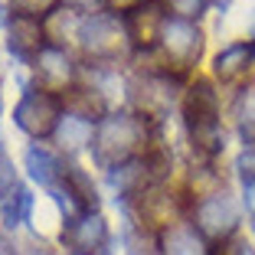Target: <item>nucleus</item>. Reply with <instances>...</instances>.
I'll return each instance as SVG.
<instances>
[{"mask_svg":"<svg viewBox=\"0 0 255 255\" xmlns=\"http://www.w3.org/2000/svg\"><path fill=\"white\" fill-rule=\"evenodd\" d=\"M147 144V121L134 112H108L95 125L92 157L102 170H118L131 160L144 157Z\"/></svg>","mask_w":255,"mask_h":255,"instance_id":"f257e3e1","label":"nucleus"},{"mask_svg":"<svg viewBox=\"0 0 255 255\" xmlns=\"http://www.w3.org/2000/svg\"><path fill=\"white\" fill-rule=\"evenodd\" d=\"M183 125H187L190 144L203 157H216L226 147L223 121H219V92L213 79H193L183 95Z\"/></svg>","mask_w":255,"mask_h":255,"instance_id":"f03ea898","label":"nucleus"},{"mask_svg":"<svg viewBox=\"0 0 255 255\" xmlns=\"http://www.w3.org/2000/svg\"><path fill=\"white\" fill-rule=\"evenodd\" d=\"M79 46L85 49L92 62L98 66H115L118 59H125L128 49H134L131 39H128L125 20L108 10H95V13H85L82 30H79Z\"/></svg>","mask_w":255,"mask_h":255,"instance_id":"7ed1b4c3","label":"nucleus"},{"mask_svg":"<svg viewBox=\"0 0 255 255\" xmlns=\"http://www.w3.org/2000/svg\"><path fill=\"white\" fill-rule=\"evenodd\" d=\"M203 46H206V36L193 20H180V16H167L164 20L157 49L164 56L167 75L183 79L187 72H193V66L203 56Z\"/></svg>","mask_w":255,"mask_h":255,"instance_id":"20e7f679","label":"nucleus"},{"mask_svg":"<svg viewBox=\"0 0 255 255\" xmlns=\"http://www.w3.org/2000/svg\"><path fill=\"white\" fill-rule=\"evenodd\" d=\"M62 98L56 95V92H46L39 89V85H33V89L23 92V98L16 102L13 108V125L20 128L23 134H30L33 141H43V137H53L56 128H59L62 121Z\"/></svg>","mask_w":255,"mask_h":255,"instance_id":"39448f33","label":"nucleus"},{"mask_svg":"<svg viewBox=\"0 0 255 255\" xmlns=\"http://www.w3.org/2000/svg\"><path fill=\"white\" fill-rule=\"evenodd\" d=\"M193 226L200 229L203 239L213 242H229L239 229V203L226 187L200 196L193 203Z\"/></svg>","mask_w":255,"mask_h":255,"instance_id":"423d86ee","label":"nucleus"},{"mask_svg":"<svg viewBox=\"0 0 255 255\" xmlns=\"http://www.w3.org/2000/svg\"><path fill=\"white\" fill-rule=\"evenodd\" d=\"M62 242L69 246L72 255H105L108 242H112V229H108V219L102 213H85L82 219L66 226Z\"/></svg>","mask_w":255,"mask_h":255,"instance_id":"0eeeda50","label":"nucleus"},{"mask_svg":"<svg viewBox=\"0 0 255 255\" xmlns=\"http://www.w3.org/2000/svg\"><path fill=\"white\" fill-rule=\"evenodd\" d=\"M167 16H170V13H164V7H160L157 0L141 3V7L121 13L131 46H134V49H144V53H150V49L160 43V30H164V20H167Z\"/></svg>","mask_w":255,"mask_h":255,"instance_id":"6e6552de","label":"nucleus"},{"mask_svg":"<svg viewBox=\"0 0 255 255\" xmlns=\"http://www.w3.org/2000/svg\"><path fill=\"white\" fill-rule=\"evenodd\" d=\"M33 72H36V85L46 92H66V85L75 79V62L66 49L59 46H46L43 53L33 62Z\"/></svg>","mask_w":255,"mask_h":255,"instance_id":"1a4fd4ad","label":"nucleus"},{"mask_svg":"<svg viewBox=\"0 0 255 255\" xmlns=\"http://www.w3.org/2000/svg\"><path fill=\"white\" fill-rule=\"evenodd\" d=\"M7 49L20 62H36V56L46 49V33L43 20H30V16H13L7 23Z\"/></svg>","mask_w":255,"mask_h":255,"instance_id":"9d476101","label":"nucleus"},{"mask_svg":"<svg viewBox=\"0 0 255 255\" xmlns=\"http://www.w3.org/2000/svg\"><path fill=\"white\" fill-rule=\"evenodd\" d=\"M85 10L59 3L43 16V33H46V46H59L66 49L69 43H79V30H82Z\"/></svg>","mask_w":255,"mask_h":255,"instance_id":"9b49d317","label":"nucleus"},{"mask_svg":"<svg viewBox=\"0 0 255 255\" xmlns=\"http://www.w3.org/2000/svg\"><path fill=\"white\" fill-rule=\"evenodd\" d=\"M160 255H210L206 239L193 223H167L157 236Z\"/></svg>","mask_w":255,"mask_h":255,"instance_id":"f8f14e48","label":"nucleus"},{"mask_svg":"<svg viewBox=\"0 0 255 255\" xmlns=\"http://www.w3.org/2000/svg\"><path fill=\"white\" fill-rule=\"evenodd\" d=\"M252 62H255V43H249V39L246 43H229L213 59V75L223 82H239L242 75H249Z\"/></svg>","mask_w":255,"mask_h":255,"instance_id":"ddd939ff","label":"nucleus"},{"mask_svg":"<svg viewBox=\"0 0 255 255\" xmlns=\"http://www.w3.org/2000/svg\"><path fill=\"white\" fill-rule=\"evenodd\" d=\"M23 167L30 173V180L39 183V187H46V190H53L56 183L62 180V173H66V164H62L49 147H43V144H30V147H26Z\"/></svg>","mask_w":255,"mask_h":255,"instance_id":"4468645a","label":"nucleus"},{"mask_svg":"<svg viewBox=\"0 0 255 255\" xmlns=\"http://www.w3.org/2000/svg\"><path fill=\"white\" fill-rule=\"evenodd\" d=\"M56 144H59L66 154H75V150H85L92 147V141H95V121L82 118V115H72L66 112L59 121V128H56Z\"/></svg>","mask_w":255,"mask_h":255,"instance_id":"2eb2a0df","label":"nucleus"},{"mask_svg":"<svg viewBox=\"0 0 255 255\" xmlns=\"http://www.w3.org/2000/svg\"><path fill=\"white\" fill-rule=\"evenodd\" d=\"M33 206H36V196L30 193V187L16 183L7 196H0V223L7 226V229H16V226L30 223Z\"/></svg>","mask_w":255,"mask_h":255,"instance_id":"dca6fc26","label":"nucleus"},{"mask_svg":"<svg viewBox=\"0 0 255 255\" xmlns=\"http://www.w3.org/2000/svg\"><path fill=\"white\" fill-rule=\"evenodd\" d=\"M236 128L246 147H255V82H249L236 98Z\"/></svg>","mask_w":255,"mask_h":255,"instance_id":"f3484780","label":"nucleus"},{"mask_svg":"<svg viewBox=\"0 0 255 255\" xmlns=\"http://www.w3.org/2000/svg\"><path fill=\"white\" fill-rule=\"evenodd\" d=\"M62 0H10L13 16H30V20H43L53 7H59Z\"/></svg>","mask_w":255,"mask_h":255,"instance_id":"a211bd4d","label":"nucleus"},{"mask_svg":"<svg viewBox=\"0 0 255 255\" xmlns=\"http://www.w3.org/2000/svg\"><path fill=\"white\" fill-rule=\"evenodd\" d=\"M213 0H167V10L170 16H180V20H200L206 10H210Z\"/></svg>","mask_w":255,"mask_h":255,"instance_id":"6ab92c4d","label":"nucleus"},{"mask_svg":"<svg viewBox=\"0 0 255 255\" xmlns=\"http://www.w3.org/2000/svg\"><path fill=\"white\" fill-rule=\"evenodd\" d=\"M125 255H160V249L147 239V236H131L128 239V252Z\"/></svg>","mask_w":255,"mask_h":255,"instance_id":"aec40b11","label":"nucleus"},{"mask_svg":"<svg viewBox=\"0 0 255 255\" xmlns=\"http://www.w3.org/2000/svg\"><path fill=\"white\" fill-rule=\"evenodd\" d=\"M236 170H239L242 183L255 180V147H246V150H242V157L236 160Z\"/></svg>","mask_w":255,"mask_h":255,"instance_id":"412c9836","label":"nucleus"},{"mask_svg":"<svg viewBox=\"0 0 255 255\" xmlns=\"http://www.w3.org/2000/svg\"><path fill=\"white\" fill-rule=\"evenodd\" d=\"M242 206H246V213L252 216V223H255V180L242 183Z\"/></svg>","mask_w":255,"mask_h":255,"instance_id":"4be33fe9","label":"nucleus"},{"mask_svg":"<svg viewBox=\"0 0 255 255\" xmlns=\"http://www.w3.org/2000/svg\"><path fill=\"white\" fill-rule=\"evenodd\" d=\"M108 7H118L121 13H128V10H134V7H141V3H150V0H105Z\"/></svg>","mask_w":255,"mask_h":255,"instance_id":"5701e85b","label":"nucleus"},{"mask_svg":"<svg viewBox=\"0 0 255 255\" xmlns=\"http://www.w3.org/2000/svg\"><path fill=\"white\" fill-rule=\"evenodd\" d=\"M62 3H69V7H79V10H92V7H102L105 0H62Z\"/></svg>","mask_w":255,"mask_h":255,"instance_id":"b1692460","label":"nucleus"},{"mask_svg":"<svg viewBox=\"0 0 255 255\" xmlns=\"http://www.w3.org/2000/svg\"><path fill=\"white\" fill-rule=\"evenodd\" d=\"M229 255H255V249L249 246V242H236V246L229 249Z\"/></svg>","mask_w":255,"mask_h":255,"instance_id":"393cba45","label":"nucleus"},{"mask_svg":"<svg viewBox=\"0 0 255 255\" xmlns=\"http://www.w3.org/2000/svg\"><path fill=\"white\" fill-rule=\"evenodd\" d=\"M3 160H7V150H3V144H0V167H3Z\"/></svg>","mask_w":255,"mask_h":255,"instance_id":"a878e982","label":"nucleus"},{"mask_svg":"<svg viewBox=\"0 0 255 255\" xmlns=\"http://www.w3.org/2000/svg\"><path fill=\"white\" fill-rule=\"evenodd\" d=\"M0 115H3V98H0Z\"/></svg>","mask_w":255,"mask_h":255,"instance_id":"bb28decb","label":"nucleus"}]
</instances>
